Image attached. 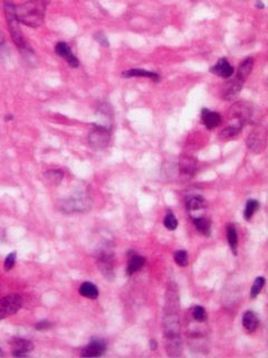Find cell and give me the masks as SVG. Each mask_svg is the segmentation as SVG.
Returning a JSON list of instances; mask_svg holds the SVG:
<instances>
[{
	"mask_svg": "<svg viewBox=\"0 0 268 358\" xmlns=\"http://www.w3.org/2000/svg\"><path fill=\"white\" fill-rule=\"evenodd\" d=\"M193 224H195V228L199 231L201 234L209 235L212 224H210V221L207 220V218H205V217L193 218Z\"/></svg>",
	"mask_w": 268,
	"mask_h": 358,
	"instance_id": "obj_22",
	"label": "cell"
},
{
	"mask_svg": "<svg viewBox=\"0 0 268 358\" xmlns=\"http://www.w3.org/2000/svg\"><path fill=\"white\" fill-rule=\"evenodd\" d=\"M253 67H254V59H252V58L246 59L245 60H243V62L240 63L236 75H238L239 77H241L243 80L246 81L248 78V76L250 75V73H252Z\"/></svg>",
	"mask_w": 268,
	"mask_h": 358,
	"instance_id": "obj_20",
	"label": "cell"
},
{
	"mask_svg": "<svg viewBox=\"0 0 268 358\" xmlns=\"http://www.w3.org/2000/svg\"><path fill=\"white\" fill-rule=\"evenodd\" d=\"M105 351H107V342L101 338H93L83 349L81 355L83 357H100L104 355Z\"/></svg>",
	"mask_w": 268,
	"mask_h": 358,
	"instance_id": "obj_9",
	"label": "cell"
},
{
	"mask_svg": "<svg viewBox=\"0 0 268 358\" xmlns=\"http://www.w3.org/2000/svg\"><path fill=\"white\" fill-rule=\"evenodd\" d=\"M51 327H52V322L48 321V320L39 321V322H37L36 325H35V328L38 329V330H46V329H50Z\"/></svg>",
	"mask_w": 268,
	"mask_h": 358,
	"instance_id": "obj_31",
	"label": "cell"
},
{
	"mask_svg": "<svg viewBox=\"0 0 268 358\" xmlns=\"http://www.w3.org/2000/svg\"><path fill=\"white\" fill-rule=\"evenodd\" d=\"M98 265L103 276L107 279L114 277V255L108 247H104L98 252L96 256Z\"/></svg>",
	"mask_w": 268,
	"mask_h": 358,
	"instance_id": "obj_7",
	"label": "cell"
},
{
	"mask_svg": "<svg viewBox=\"0 0 268 358\" xmlns=\"http://www.w3.org/2000/svg\"><path fill=\"white\" fill-rule=\"evenodd\" d=\"M10 345L12 347V355L15 357H26L34 349L33 343L24 338H12Z\"/></svg>",
	"mask_w": 268,
	"mask_h": 358,
	"instance_id": "obj_11",
	"label": "cell"
},
{
	"mask_svg": "<svg viewBox=\"0 0 268 358\" xmlns=\"http://www.w3.org/2000/svg\"><path fill=\"white\" fill-rule=\"evenodd\" d=\"M258 318L257 316L255 315V312L250 311H246L243 315V326L245 327V329L252 333V331H255L257 329L258 327Z\"/></svg>",
	"mask_w": 268,
	"mask_h": 358,
	"instance_id": "obj_18",
	"label": "cell"
},
{
	"mask_svg": "<svg viewBox=\"0 0 268 358\" xmlns=\"http://www.w3.org/2000/svg\"><path fill=\"white\" fill-rule=\"evenodd\" d=\"M210 72L222 78H229L234 74V67L226 59H220L216 65L210 68Z\"/></svg>",
	"mask_w": 268,
	"mask_h": 358,
	"instance_id": "obj_13",
	"label": "cell"
},
{
	"mask_svg": "<svg viewBox=\"0 0 268 358\" xmlns=\"http://www.w3.org/2000/svg\"><path fill=\"white\" fill-rule=\"evenodd\" d=\"M264 286H265V278L264 277H258L256 280L254 281V285L252 287V290H250V298L255 299L256 297L261 294Z\"/></svg>",
	"mask_w": 268,
	"mask_h": 358,
	"instance_id": "obj_25",
	"label": "cell"
},
{
	"mask_svg": "<svg viewBox=\"0 0 268 358\" xmlns=\"http://www.w3.org/2000/svg\"><path fill=\"white\" fill-rule=\"evenodd\" d=\"M179 298L175 287L169 286L166 292L165 308L163 316V330L165 339V349L171 357L182 355V340L180 335L179 321Z\"/></svg>",
	"mask_w": 268,
	"mask_h": 358,
	"instance_id": "obj_1",
	"label": "cell"
},
{
	"mask_svg": "<svg viewBox=\"0 0 268 358\" xmlns=\"http://www.w3.org/2000/svg\"><path fill=\"white\" fill-rule=\"evenodd\" d=\"M109 128L101 124H95L89 136V143L96 150L104 149L109 142Z\"/></svg>",
	"mask_w": 268,
	"mask_h": 358,
	"instance_id": "obj_6",
	"label": "cell"
},
{
	"mask_svg": "<svg viewBox=\"0 0 268 358\" xmlns=\"http://www.w3.org/2000/svg\"><path fill=\"white\" fill-rule=\"evenodd\" d=\"M80 294L83 297H85V298H87V299L95 300V299L99 298L100 292H99V289L96 288V286L94 285V283L84 282L80 288Z\"/></svg>",
	"mask_w": 268,
	"mask_h": 358,
	"instance_id": "obj_19",
	"label": "cell"
},
{
	"mask_svg": "<svg viewBox=\"0 0 268 358\" xmlns=\"http://www.w3.org/2000/svg\"><path fill=\"white\" fill-rule=\"evenodd\" d=\"M174 261L175 263L180 266H187L189 263L188 253L184 250H178L174 253Z\"/></svg>",
	"mask_w": 268,
	"mask_h": 358,
	"instance_id": "obj_28",
	"label": "cell"
},
{
	"mask_svg": "<svg viewBox=\"0 0 268 358\" xmlns=\"http://www.w3.org/2000/svg\"><path fill=\"white\" fill-rule=\"evenodd\" d=\"M122 74L124 77H148L156 82L160 80L159 74H157L155 72H149V71H146V69H140V68H132V69H129V71L123 72Z\"/></svg>",
	"mask_w": 268,
	"mask_h": 358,
	"instance_id": "obj_15",
	"label": "cell"
},
{
	"mask_svg": "<svg viewBox=\"0 0 268 358\" xmlns=\"http://www.w3.org/2000/svg\"><path fill=\"white\" fill-rule=\"evenodd\" d=\"M55 53L58 55L59 58L66 60V62H67L69 66L73 68H76L78 67V65H80V62H78L76 56L73 54L71 47L64 42H59L56 44Z\"/></svg>",
	"mask_w": 268,
	"mask_h": 358,
	"instance_id": "obj_10",
	"label": "cell"
},
{
	"mask_svg": "<svg viewBox=\"0 0 268 358\" xmlns=\"http://www.w3.org/2000/svg\"><path fill=\"white\" fill-rule=\"evenodd\" d=\"M46 177L48 180L53 182L54 185H58L59 182L63 180L64 173L60 169H52L46 172Z\"/></svg>",
	"mask_w": 268,
	"mask_h": 358,
	"instance_id": "obj_24",
	"label": "cell"
},
{
	"mask_svg": "<svg viewBox=\"0 0 268 358\" xmlns=\"http://www.w3.org/2000/svg\"><path fill=\"white\" fill-rule=\"evenodd\" d=\"M201 120L208 130H213L221 124V116L218 112L210 111L209 109H203Z\"/></svg>",
	"mask_w": 268,
	"mask_h": 358,
	"instance_id": "obj_12",
	"label": "cell"
},
{
	"mask_svg": "<svg viewBox=\"0 0 268 358\" xmlns=\"http://www.w3.org/2000/svg\"><path fill=\"white\" fill-rule=\"evenodd\" d=\"M245 82L246 81L243 80V78L239 77L238 75H236L232 80L228 81L226 84L223 85L221 91V98L228 100V101L234 100L237 95L239 94L241 89H243Z\"/></svg>",
	"mask_w": 268,
	"mask_h": 358,
	"instance_id": "obj_8",
	"label": "cell"
},
{
	"mask_svg": "<svg viewBox=\"0 0 268 358\" xmlns=\"http://www.w3.org/2000/svg\"><path fill=\"white\" fill-rule=\"evenodd\" d=\"M259 208V203L256 199H249L247 204H246L245 212H244V217L246 221H250L254 216V214L256 213L257 209Z\"/></svg>",
	"mask_w": 268,
	"mask_h": 358,
	"instance_id": "obj_23",
	"label": "cell"
},
{
	"mask_svg": "<svg viewBox=\"0 0 268 358\" xmlns=\"http://www.w3.org/2000/svg\"><path fill=\"white\" fill-rule=\"evenodd\" d=\"M3 11H5L6 21L8 28L10 30L12 42L15 43L17 49H19L21 51V53H24L27 56H29V54H34L33 50L30 49L28 43L26 42L23 32H21L20 29L19 21L17 19L16 16V6L10 1H6L5 5H3Z\"/></svg>",
	"mask_w": 268,
	"mask_h": 358,
	"instance_id": "obj_3",
	"label": "cell"
},
{
	"mask_svg": "<svg viewBox=\"0 0 268 358\" xmlns=\"http://www.w3.org/2000/svg\"><path fill=\"white\" fill-rule=\"evenodd\" d=\"M3 355H5V354H3V352L1 351V348H0V356H3Z\"/></svg>",
	"mask_w": 268,
	"mask_h": 358,
	"instance_id": "obj_34",
	"label": "cell"
},
{
	"mask_svg": "<svg viewBox=\"0 0 268 358\" xmlns=\"http://www.w3.org/2000/svg\"><path fill=\"white\" fill-rule=\"evenodd\" d=\"M15 263H16V252H12L9 255H7L5 260V264H3V266H5L6 271H9V270L14 268Z\"/></svg>",
	"mask_w": 268,
	"mask_h": 358,
	"instance_id": "obj_29",
	"label": "cell"
},
{
	"mask_svg": "<svg viewBox=\"0 0 268 358\" xmlns=\"http://www.w3.org/2000/svg\"><path fill=\"white\" fill-rule=\"evenodd\" d=\"M95 39L98 41L101 45L104 46V47H108L109 46V43H108V39L107 38V36L103 33H98L95 35Z\"/></svg>",
	"mask_w": 268,
	"mask_h": 358,
	"instance_id": "obj_30",
	"label": "cell"
},
{
	"mask_svg": "<svg viewBox=\"0 0 268 358\" xmlns=\"http://www.w3.org/2000/svg\"><path fill=\"white\" fill-rule=\"evenodd\" d=\"M163 225L165 226V229H168L169 231H174L178 228V221H177V218H175V216L173 215L172 212L166 213L164 221H163Z\"/></svg>",
	"mask_w": 268,
	"mask_h": 358,
	"instance_id": "obj_26",
	"label": "cell"
},
{
	"mask_svg": "<svg viewBox=\"0 0 268 358\" xmlns=\"http://www.w3.org/2000/svg\"><path fill=\"white\" fill-rule=\"evenodd\" d=\"M50 0H28L16 7V16L19 23L28 27H41L44 20Z\"/></svg>",
	"mask_w": 268,
	"mask_h": 358,
	"instance_id": "obj_2",
	"label": "cell"
},
{
	"mask_svg": "<svg viewBox=\"0 0 268 358\" xmlns=\"http://www.w3.org/2000/svg\"><path fill=\"white\" fill-rule=\"evenodd\" d=\"M59 207L65 213L85 212L91 207V199L86 194H77L68 199L61 200Z\"/></svg>",
	"mask_w": 268,
	"mask_h": 358,
	"instance_id": "obj_4",
	"label": "cell"
},
{
	"mask_svg": "<svg viewBox=\"0 0 268 358\" xmlns=\"http://www.w3.org/2000/svg\"><path fill=\"white\" fill-rule=\"evenodd\" d=\"M23 305V299L19 295H8L0 299V319L15 315Z\"/></svg>",
	"mask_w": 268,
	"mask_h": 358,
	"instance_id": "obj_5",
	"label": "cell"
},
{
	"mask_svg": "<svg viewBox=\"0 0 268 358\" xmlns=\"http://www.w3.org/2000/svg\"><path fill=\"white\" fill-rule=\"evenodd\" d=\"M227 239L228 244L231 248V251L234 252V254H237V246H238V235H237V231L235 226L232 224H228L227 226Z\"/></svg>",
	"mask_w": 268,
	"mask_h": 358,
	"instance_id": "obj_21",
	"label": "cell"
},
{
	"mask_svg": "<svg viewBox=\"0 0 268 358\" xmlns=\"http://www.w3.org/2000/svg\"><path fill=\"white\" fill-rule=\"evenodd\" d=\"M150 347H151L152 351H156L157 347H158L157 340H156V339H151V340H150Z\"/></svg>",
	"mask_w": 268,
	"mask_h": 358,
	"instance_id": "obj_33",
	"label": "cell"
},
{
	"mask_svg": "<svg viewBox=\"0 0 268 358\" xmlns=\"http://www.w3.org/2000/svg\"><path fill=\"white\" fill-rule=\"evenodd\" d=\"M5 44H6V37L1 30H0V49H2V47L5 46Z\"/></svg>",
	"mask_w": 268,
	"mask_h": 358,
	"instance_id": "obj_32",
	"label": "cell"
},
{
	"mask_svg": "<svg viewBox=\"0 0 268 358\" xmlns=\"http://www.w3.org/2000/svg\"><path fill=\"white\" fill-rule=\"evenodd\" d=\"M192 317L196 321L204 322L206 319H207V312H206L204 307H201V305H196V307H193L192 309Z\"/></svg>",
	"mask_w": 268,
	"mask_h": 358,
	"instance_id": "obj_27",
	"label": "cell"
},
{
	"mask_svg": "<svg viewBox=\"0 0 268 358\" xmlns=\"http://www.w3.org/2000/svg\"><path fill=\"white\" fill-rule=\"evenodd\" d=\"M187 208L188 211L190 212H196V211H201V209H205L207 207V202L204 197L201 196H190L187 199Z\"/></svg>",
	"mask_w": 268,
	"mask_h": 358,
	"instance_id": "obj_17",
	"label": "cell"
},
{
	"mask_svg": "<svg viewBox=\"0 0 268 358\" xmlns=\"http://www.w3.org/2000/svg\"><path fill=\"white\" fill-rule=\"evenodd\" d=\"M247 146L255 152H261L265 147V138L261 133L254 132L247 139Z\"/></svg>",
	"mask_w": 268,
	"mask_h": 358,
	"instance_id": "obj_16",
	"label": "cell"
},
{
	"mask_svg": "<svg viewBox=\"0 0 268 358\" xmlns=\"http://www.w3.org/2000/svg\"><path fill=\"white\" fill-rule=\"evenodd\" d=\"M144 263H146V259L143 256L137 254L134 252L129 253V262H127V269L126 272L129 276L137 273L143 268Z\"/></svg>",
	"mask_w": 268,
	"mask_h": 358,
	"instance_id": "obj_14",
	"label": "cell"
}]
</instances>
